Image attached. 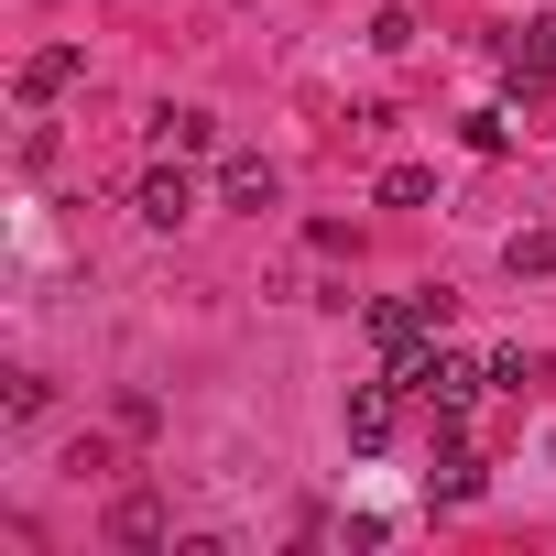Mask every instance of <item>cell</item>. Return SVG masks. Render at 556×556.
I'll use <instances>...</instances> for the list:
<instances>
[{"instance_id":"cell-1","label":"cell","mask_w":556,"mask_h":556,"mask_svg":"<svg viewBox=\"0 0 556 556\" xmlns=\"http://www.w3.org/2000/svg\"><path fill=\"white\" fill-rule=\"evenodd\" d=\"M393 382H404V393L437 415V437H458V426H469V404L491 393V371H480V361H458L447 339H426L415 361H393Z\"/></svg>"},{"instance_id":"cell-2","label":"cell","mask_w":556,"mask_h":556,"mask_svg":"<svg viewBox=\"0 0 556 556\" xmlns=\"http://www.w3.org/2000/svg\"><path fill=\"white\" fill-rule=\"evenodd\" d=\"M131 218H142V229H186V218H197V175H186V153H164V164L131 186Z\"/></svg>"},{"instance_id":"cell-3","label":"cell","mask_w":556,"mask_h":556,"mask_svg":"<svg viewBox=\"0 0 556 556\" xmlns=\"http://www.w3.org/2000/svg\"><path fill=\"white\" fill-rule=\"evenodd\" d=\"M502 77H513V99H545V77H556V23L502 34Z\"/></svg>"},{"instance_id":"cell-4","label":"cell","mask_w":556,"mask_h":556,"mask_svg":"<svg viewBox=\"0 0 556 556\" xmlns=\"http://www.w3.org/2000/svg\"><path fill=\"white\" fill-rule=\"evenodd\" d=\"M339 437L371 458V447H393V382H350V404H339Z\"/></svg>"},{"instance_id":"cell-5","label":"cell","mask_w":556,"mask_h":556,"mask_svg":"<svg viewBox=\"0 0 556 556\" xmlns=\"http://www.w3.org/2000/svg\"><path fill=\"white\" fill-rule=\"evenodd\" d=\"M426 491H437V502H480V491H491L480 447H469V437H437V469H426Z\"/></svg>"},{"instance_id":"cell-6","label":"cell","mask_w":556,"mask_h":556,"mask_svg":"<svg viewBox=\"0 0 556 556\" xmlns=\"http://www.w3.org/2000/svg\"><path fill=\"white\" fill-rule=\"evenodd\" d=\"M273 197H285V186H273V164H262V153H229V164H218V207H240V218H262Z\"/></svg>"},{"instance_id":"cell-7","label":"cell","mask_w":556,"mask_h":556,"mask_svg":"<svg viewBox=\"0 0 556 556\" xmlns=\"http://www.w3.org/2000/svg\"><path fill=\"white\" fill-rule=\"evenodd\" d=\"M77 77H88V45H45V55H34V66H23V99H34V110H45V99H66V88H77Z\"/></svg>"},{"instance_id":"cell-8","label":"cell","mask_w":556,"mask_h":556,"mask_svg":"<svg viewBox=\"0 0 556 556\" xmlns=\"http://www.w3.org/2000/svg\"><path fill=\"white\" fill-rule=\"evenodd\" d=\"M153 153H186L197 164V153H218V121L207 110H153Z\"/></svg>"},{"instance_id":"cell-9","label":"cell","mask_w":556,"mask_h":556,"mask_svg":"<svg viewBox=\"0 0 556 556\" xmlns=\"http://www.w3.org/2000/svg\"><path fill=\"white\" fill-rule=\"evenodd\" d=\"M110 545H164V502L153 491H121L110 502Z\"/></svg>"},{"instance_id":"cell-10","label":"cell","mask_w":556,"mask_h":556,"mask_svg":"<svg viewBox=\"0 0 556 556\" xmlns=\"http://www.w3.org/2000/svg\"><path fill=\"white\" fill-rule=\"evenodd\" d=\"M45 404H55V382H45V371H12V382H0V415H12V426H34Z\"/></svg>"},{"instance_id":"cell-11","label":"cell","mask_w":556,"mask_h":556,"mask_svg":"<svg viewBox=\"0 0 556 556\" xmlns=\"http://www.w3.org/2000/svg\"><path fill=\"white\" fill-rule=\"evenodd\" d=\"M426 197H437L426 164H382V207H426Z\"/></svg>"},{"instance_id":"cell-12","label":"cell","mask_w":556,"mask_h":556,"mask_svg":"<svg viewBox=\"0 0 556 556\" xmlns=\"http://www.w3.org/2000/svg\"><path fill=\"white\" fill-rule=\"evenodd\" d=\"M502 262H513V273H556V229H513Z\"/></svg>"},{"instance_id":"cell-13","label":"cell","mask_w":556,"mask_h":556,"mask_svg":"<svg viewBox=\"0 0 556 556\" xmlns=\"http://www.w3.org/2000/svg\"><path fill=\"white\" fill-rule=\"evenodd\" d=\"M458 142H469V153H513V121H502V110H469Z\"/></svg>"},{"instance_id":"cell-14","label":"cell","mask_w":556,"mask_h":556,"mask_svg":"<svg viewBox=\"0 0 556 556\" xmlns=\"http://www.w3.org/2000/svg\"><path fill=\"white\" fill-rule=\"evenodd\" d=\"M534 382H545L534 350H502V361H491V393H534Z\"/></svg>"}]
</instances>
